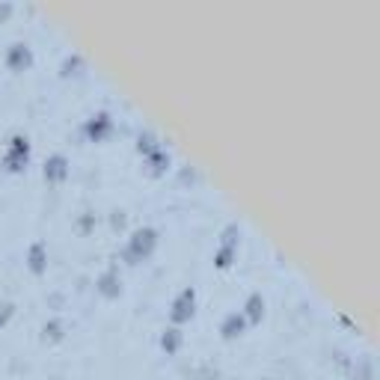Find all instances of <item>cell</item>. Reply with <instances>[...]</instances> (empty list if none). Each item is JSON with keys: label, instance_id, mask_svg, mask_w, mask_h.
<instances>
[{"label": "cell", "instance_id": "cell-17", "mask_svg": "<svg viewBox=\"0 0 380 380\" xmlns=\"http://www.w3.org/2000/svg\"><path fill=\"white\" fill-rule=\"evenodd\" d=\"M217 244H232V247H241V226L238 223H226L220 232V241Z\"/></svg>", "mask_w": 380, "mask_h": 380}, {"label": "cell", "instance_id": "cell-6", "mask_svg": "<svg viewBox=\"0 0 380 380\" xmlns=\"http://www.w3.org/2000/svg\"><path fill=\"white\" fill-rule=\"evenodd\" d=\"M68 173H72V164H68V158L60 152L48 154L45 164H42V178H45L48 185H63V181L68 178Z\"/></svg>", "mask_w": 380, "mask_h": 380}, {"label": "cell", "instance_id": "cell-12", "mask_svg": "<svg viewBox=\"0 0 380 380\" xmlns=\"http://www.w3.org/2000/svg\"><path fill=\"white\" fill-rule=\"evenodd\" d=\"M158 345H161V350H164L166 357H176L178 350H181V345H185V330L176 327V324H166V327L161 330Z\"/></svg>", "mask_w": 380, "mask_h": 380}, {"label": "cell", "instance_id": "cell-7", "mask_svg": "<svg viewBox=\"0 0 380 380\" xmlns=\"http://www.w3.org/2000/svg\"><path fill=\"white\" fill-rule=\"evenodd\" d=\"M4 63L9 72H27V68L33 66V48L27 45V42H12L4 54Z\"/></svg>", "mask_w": 380, "mask_h": 380}, {"label": "cell", "instance_id": "cell-18", "mask_svg": "<svg viewBox=\"0 0 380 380\" xmlns=\"http://www.w3.org/2000/svg\"><path fill=\"white\" fill-rule=\"evenodd\" d=\"M75 226H78V232H80V235H90V232L95 229V214H92V211H83V214L78 217Z\"/></svg>", "mask_w": 380, "mask_h": 380}, {"label": "cell", "instance_id": "cell-1", "mask_svg": "<svg viewBox=\"0 0 380 380\" xmlns=\"http://www.w3.org/2000/svg\"><path fill=\"white\" fill-rule=\"evenodd\" d=\"M154 250H158V229L154 226H137L122 247V262L125 264H140V262L152 259Z\"/></svg>", "mask_w": 380, "mask_h": 380}, {"label": "cell", "instance_id": "cell-15", "mask_svg": "<svg viewBox=\"0 0 380 380\" xmlns=\"http://www.w3.org/2000/svg\"><path fill=\"white\" fill-rule=\"evenodd\" d=\"M83 72H87V63H83L80 54H66V57L60 60V78H80Z\"/></svg>", "mask_w": 380, "mask_h": 380}, {"label": "cell", "instance_id": "cell-9", "mask_svg": "<svg viewBox=\"0 0 380 380\" xmlns=\"http://www.w3.org/2000/svg\"><path fill=\"white\" fill-rule=\"evenodd\" d=\"M27 271L33 276H45L48 274V244L45 241H33L27 247Z\"/></svg>", "mask_w": 380, "mask_h": 380}, {"label": "cell", "instance_id": "cell-14", "mask_svg": "<svg viewBox=\"0 0 380 380\" xmlns=\"http://www.w3.org/2000/svg\"><path fill=\"white\" fill-rule=\"evenodd\" d=\"M161 146H164V143L158 140V134L149 131V128L140 131V134H137V143H134V149H137L140 158H149V154H152V152H158Z\"/></svg>", "mask_w": 380, "mask_h": 380}, {"label": "cell", "instance_id": "cell-5", "mask_svg": "<svg viewBox=\"0 0 380 380\" xmlns=\"http://www.w3.org/2000/svg\"><path fill=\"white\" fill-rule=\"evenodd\" d=\"M95 291L102 294L104 300H116L122 298V274H119V264H107L102 274L95 279Z\"/></svg>", "mask_w": 380, "mask_h": 380}, {"label": "cell", "instance_id": "cell-3", "mask_svg": "<svg viewBox=\"0 0 380 380\" xmlns=\"http://www.w3.org/2000/svg\"><path fill=\"white\" fill-rule=\"evenodd\" d=\"M196 303H200V298H196V288L193 286H185L173 298V303H170V324H176V327H185V324H190L196 318Z\"/></svg>", "mask_w": 380, "mask_h": 380}, {"label": "cell", "instance_id": "cell-11", "mask_svg": "<svg viewBox=\"0 0 380 380\" xmlns=\"http://www.w3.org/2000/svg\"><path fill=\"white\" fill-rule=\"evenodd\" d=\"M264 309H267L264 294H262V291H250L247 300H244V306H241V315L247 318L250 327H259V324L264 321Z\"/></svg>", "mask_w": 380, "mask_h": 380}, {"label": "cell", "instance_id": "cell-13", "mask_svg": "<svg viewBox=\"0 0 380 380\" xmlns=\"http://www.w3.org/2000/svg\"><path fill=\"white\" fill-rule=\"evenodd\" d=\"M66 339V324L63 318H48L42 324V342L45 345H60Z\"/></svg>", "mask_w": 380, "mask_h": 380}, {"label": "cell", "instance_id": "cell-19", "mask_svg": "<svg viewBox=\"0 0 380 380\" xmlns=\"http://www.w3.org/2000/svg\"><path fill=\"white\" fill-rule=\"evenodd\" d=\"M12 318H16V303H12V300H0V327H6Z\"/></svg>", "mask_w": 380, "mask_h": 380}, {"label": "cell", "instance_id": "cell-21", "mask_svg": "<svg viewBox=\"0 0 380 380\" xmlns=\"http://www.w3.org/2000/svg\"><path fill=\"white\" fill-rule=\"evenodd\" d=\"M9 12H12V6H9V4H4V6H0V18H6Z\"/></svg>", "mask_w": 380, "mask_h": 380}, {"label": "cell", "instance_id": "cell-8", "mask_svg": "<svg viewBox=\"0 0 380 380\" xmlns=\"http://www.w3.org/2000/svg\"><path fill=\"white\" fill-rule=\"evenodd\" d=\"M247 330H250V324H247V318L241 315V309H232V312H226V315L220 318V339H223V342L241 339Z\"/></svg>", "mask_w": 380, "mask_h": 380}, {"label": "cell", "instance_id": "cell-20", "mask_svg": "<svg viewBox=\"0 0 380 380\" xmlns=\"http://www.w3.org/2000/svg\"><path fill=\"white\" fill-rule=\"evenodd\" d=\"M125 223H128V217H125V211H114V214H110V226H114L116 232H119V229H125Z\"/></svg>", "mask_w": 380, "mask_h": 380}, {"label": "cell", "instance_id": "cell-16", "mask_svg": "<svg viewBox=\"0 0 380 380\" xmlns=\"http://www.w3.org/2000/svg\"><path fill=\"white\" fill-rule=\"evenodd\" d=\"M235 259H238V247L217 244V250H214V267L217 271H229V267L235 264Z\"/></svg>", "mask_w": 380, "mask_h": 380}, {"label": "cell", "instance_id": "cell-2", "mask_svg": "<svg viewBox=\"0 0 380 380\" xmlns=\"http://www.w3.org/2000/svg\"><path fill=\"white\" fill-rule=\"evenodd\" d=\"M30 137L16 131V134H9L6 140V146H4V158H0V164H4V170L6 173H24L27 170V164H30Z\"/></svg>", "mask_w": 380, "mask_h": 380}, {"label": "cell", "instance_id": "cell-4", "mask_svg": "<svg viewBox=\"0 0 380 380\" xmlns=\"http://www.w3.org/2000/svg\"><path fill=\"white\" fill-rule=\"evenodd\" d=\"M80 131H83V137H87L90 143H104V140L114 137L116 122H114V116H110L107 110H95L90 119H83Z\"/></svg>", "mask_w": 380, "mask_h": 380}, {"label": "cell", "instance_id": "cell-10", "mask_svg": "<svg viewBox=\"0 0 380 380\" xmlns=\"http://www.w3.org/2000/svg\"><path fill=\"white\" fill-rule=\"evenodd\" d=\"M143 166H146V176H152V178H161V176H166L173 170V154H170V149H158V152H152L149 158H143Z\"/></svg>", "mask_w": 380, "mask_h": 380}]
</instances>
